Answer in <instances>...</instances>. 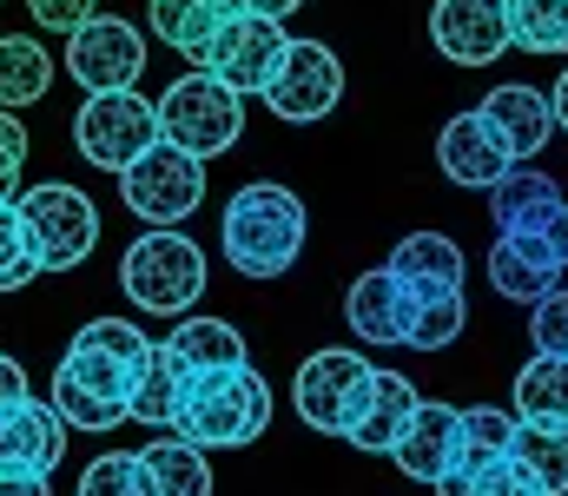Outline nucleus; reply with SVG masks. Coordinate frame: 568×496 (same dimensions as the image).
Returning <instances> with one entry per match:
<instances>
[{
  "instance_id": "nucleus-1",
  "label": "nucleus",
  "mask_w": 568,
  "mask_h": 496,
  "mask_svg": "<svg viewBox=\"0 0 568 496\" xmlns=\"http://www.w3.org/2000/svg\"><path fill=\"white\" fill-rule=\"evenodd\" d=\"M159 337H145L133 318H93L80 325V337L67 344V357L53 364V411L67 431H120L133 424V391H140V371L152 357Z\"/></svg>"
},
{
  "instance_id": "nucleus-10",
  "label": "nucleus",
  "mask_w": 568,
  "mask_h": 496,
  "mask_svg": "<svg viewBox=\"0 0 568 496\" xmlns=\"http://www.w3.org/2000/svg\"><path fill=\"white\" fill-rule=\"evenodd\" d=\"M67 73L80 80V93H133L145 73V33L120 13H93L87 27L67 33Z\"/></svg>"
},
{
  "instance_id": "nucleus-2",
  "label": "nucleus",
  "mask_w": 568,
  "mask_h": 496,
  "mask_svg": "<svg viewBox=\"0 0 568 496\" xmlns=\"http://www.w3.org/2000/svg\"><path fill=\"white\" fill-rule=\"evenodd\" d=\"M272 431V384L258 377V364H232V371H199L179 384V411H172V437L192 451H245Z\"/></svg>"
},
{
  "instance_id": "nucleus-40",
  "label": "nucleus",
  "mask_w": 568,
  "mask_h": 496,
  "mask_svg": "<svg viewBox=\"0 0 568 496\" xmlns=\"http://www.w3.org/2000/svg\"><path fill=\"white\" fill-rule=\"evenodd\" d=\"M13 397H27V371L0 351V404H13Z\"/></svg>"
},
{
  "instance_id": "nucleus-37",
  "label": "nucleus",
  "mask_w": 568,
  "mask_h": 496,
  "mask_svg": "<svg viewBox=\"0 0 568 496\" xmlns=\"http://www.w3.org/2000/svg\"><path fill=\"white\" fill-rule=\"evenodd\" d=\"M100 13V0H27V20L47 27V33H73Z\"/></svg>"
},
{
  "instance_id": "nucleus-29",
  "label": "nucleus",
  "mask_w": 568,
  "mask_h": 496,
  "mask_svg": "<svg viewBox=\"0 0 568 496\" xmlns=\"http://www.w3.org/2000/svg\"><path fill=\"white\" fill-rule=\"evenodd\" d=\"M509 47L568 53V0H509Z\"/></svg>"
},
{
  "instance_id": "nucleus-15",
  "label": "nucleus",
  "mask_w": 568,
  "mask_h": 496,
  "mask_svg": "<svg viewBox=\"0 0 568 496\" xmlns=\"http://www.w3.org/2000/svg\"><path fill=\"white\" fill-rule=\"evenodd\" d=\"M67 457V424L53 404L40 397H13L0 404V470H20V477H53Z\"/></svg>"
},
{
  "instance_id": "nucleus-11",
  "label": "nucleus",
  "mask_w": 568,
  "mask_h": 496,
  "mask_svg": "<svg viewBox=\"0 0 568 496\" xmlns=\"http://www.w3.org/2000/svg\"><path fill=\"white\" fill-rule=\"evenodd\" d=\"M337 100H344V60L324 40H291L278 73L265 80V107L284 126H317L337 113Z\"/></svg>"
},
{
  "instance_id": "nucleus-19",
  "label": "nucleus",
  "mask_w": 568,
  "mask_h": 496,
  "mask_svg": "<svg viewBox=\"0 0 568 496\" xmlns=\"http://www.w3.org/2000/svg\"><path fill=\"white\" fill-rule=\"evenodd\" d=\"M436 165H443L449 185H469V192H489L496 179H509V153L496 146V133L476 113H456L436 133Z\"/></svg>"
},
{
  "instance_id": "nucleus-20",
  "label": "nucleus",
  "mask_w": 568,
  "mask_h": 496,
  "mask_svg": "<svg viewBox=\"0 0 568 496\" xmlns=\"http://www.w3.org/2000/svg\"><path fill=\"white\" fill-rule=\"evenodd\" d=\"M384 272H390L397 285H410V298L463 292V245H456V239H443V232H404Z\"/></svg>"
},
{
  "instance_id": "nucleus-28",
  "label": "nucleus",
  "mask_w": 568,
  "mask_h": 496,
  "mask_svg": "<svg viewBox=\"0 0 568 496\" xmlns=\"http://www.w3.org/2000/svg\"><path fill=\"white\" fill-rule=\"evenodd\" d=\"M509 457L542 484L549 496L568 490V424H523L516 417V444H509Z\"/></svg>"
},
{
  "instance_id": "nucleus-7",
  "label": "nucleus",
  "mask_w": 568,
  "mask_h": 496,
  "mask_svg": "<svg viewBox=\"0 0 568 496\" xmlns=\"http://www.w3.org/2000/svg\"><path fill=\"white\" fill-rule=\"evenodd\" d=\"M13 212H20V239L40 259V272H73L100 245V205L80 185L40 179V185L13 192Z\"/></svg>"
},
{
  "instance_id": "nucleus-24",
  "label": "nucleus",
  "mask_w": 568,
  "mask_h": 496,
  "mask_svg": "<svg viewBox=\"0 0 568 496\" xmlns=\"http://www.w3.org/2000/svg\"><path fill=\"white\" fill-rule=\"evenodd\" d=\"M53 87V60L33 33H0V107L20 113V107H40Z\"/></svg>"
},
{
  "instance_id": "nucleus-43",
  "label": "nucleus",
  "mask_w": 568,
  "mask_h": 496,
  "mask_svg": "<svg viewBox=\"0 0 568 496\" xmlns=\"http://www.w3.org/2000/svg\"><path fill=\"white\" fill-rule=\"evenodd\" d=\"M549 107H556V126L568 133V67H562V80H556V93H549Z\"/></svg>"
},
{
  "instance_id": "nucleus-42",
  "label": "nucleus",
  "mask_w": 568,
  "mask_h": 496,
  "mask_svg": "<svg viewBox=\"0 0 568 496\" xmlns=\"http://www.w3.org/2000/svg\"><path fill=\"white\" fill-rule=\"evenodd\" d=\"M304 0H245V13H265V20H284V13H297Z\"/></svg>"
},
{
  "instance_id": "nucleus-34",
  "label": "nucleus",
  "mask_w": 568,
  "mask_h": 496,
  "mask_svg": "<svg viewBox=\"0 0 568 496\" xmlns=\"http://www.w3.org/2000/svg\"><path fill=\"white\" fill-rule=\"evenodd\" d=\"M469 470V496H549L509 451L503 457H483V464H463Z\"/></svg>"
},
{
  "instance_id": "nucleus-33",
  "label": "nucleus",
  "mask_w": 568,
  "mask_h": 496,
  "mask_svg": "<svg viewBox=\"0 0 568 496\" xmlns=\"http://www.w3.org/2000/svg\"><path fill=\"white\" fill-rule=\"evenodd\" d=\"M509 444H516V411H503V404H469L463 411V464L503 457Z\"/></svg>"
},
{
  "instance_id": "nucleus-8",
  "label": "nucleus",
  "mask_w": 568,
  "mask_h": 496,
  "mask_svg": "<svg viewBox=\"0 0 568 496\" xmlns=\"http://www.w3.org/2000/svg\"><path fill=\"white\" fill-rule=\"evenodd\" d=\"M73 146L100 172H133V165L159 146V113L140 87L133 93H93L73 113Z\"/></svg>"
},
{
  "instance_id": "nucleus-36",
  "label": "nucleus",
  "mask_w": 568,
  "mask_h": 496,
  "mask_svg": "<svg viewBox=\"0 0 568 496\" xmlns=\"http://www.w3.org/2000/svg\"><path fill=\"white\" fill-rule=\"evenodd\" d=\"M529 337L542 357H568V292L556 285L542 305H529Z\"/></svg>"
},
{
  "instance_id": "nucleus-23",
  "label": "nucleus",
  "mask_w": 568,
  "mask_h": 496,
  "mask_svg": "<svg viewBox=\"0 0 568 496\" xmlns=\"http://www.w3.org/2000/svg\"><path fill=\"white\" fill-rule=\"evenodd\" d=\"M549 205H562V185L549 172H536V165H509V179L489 185V219L503 232H529Z\"/></svg>"
},
{
  "instance_id": "nucleus-21",
  "label": "nucleus",
  "mask_w": 568,
  "mask_h": 496,
  "mask_svg": "<svg viewBox=\"0 0 568 496\" xmlns=\"http://www.w3.org/2000/svg\"><path fill=\"white\" fill-rule=\"evenodd\" d=\"M159 351H165L185 377L252 364V357H245V337H239V325H225V318H179V325L159 337Z\"/></svg>"
},
{
  "instance_id": "nucleus-18",
  "label": "nucleus",
  "mask_w": 568,
  "mask_h": 496,
  "mask_svg": "<svg viewBox=\"0 0 568 496\" xmlns=\"http://www.w3.org/2000/svg\"><path fill=\"white\" fill-rule=\"evenodd\" d=\"M344 318H351V337H364V344H404L410 318H417V298H410V285H397L377 265L344 292Z\"/></svg>"
},
{
  "instance_id": "nucleus-27",
  "label": "nucleus",
  "mask_w": 568,
  "mask_h": 496,
  "mask_svg": "<svg viewBox=\"0 0 568 496\" xmlns=\"http://www.w3.org/2000/svg\"><path fill=\"white\" fill-rule=\"evenodd\" d=\"M140 464H145V477H152V496H212V464H205V451H192V444H179V437L145 444Z\"/></svg>"
},
{
  "instance_id": "nucleus-13",
  "label": "nucleus",
  "mask_w": 568,
  "mask_h": 496,
  "mask_svg": "<svg viewBox=\"0 0 568 496\" xmlns=\"http://www.w3.org/2000/svg\"><path fill=\"white\" fill-rule=\"evenodd\" d=\"M429 47L456 67H496L509 53V0H436Z\"/></svg>"
},
{
  "instance_id": "nucleus-4",
  "label": "nucleus",
  "mask_w": 568,
  "mask_h": 496,
  "mask_svg": "<svg viewBox=\"0 0 568 496\" xmlns=\"http://www.w3.org/2000/svg\"><path fill=\"white\" fill-rule=\"evenodd\" d=\"M152 113H159V140L179 146V153H192L199 165L219 160V153H232L239 133H245V93H232V87L212 80L205 67H199V73H179V80L152 100Z\"/></svg>"
},
{
  "instance_id": "nucleus-5",
  "label": "nucleus",
  "mask_w": 568,
  "mask_h": 496,
  "mask_svg": "<svg viewBox=\"0 0 568 496\" xmlns=\"http://www.w3.org/2000/svg\"><path fill=\"white\" fill-rule=\"evenodd\" d=\"M205 279H212V265L185 232H140L120 259V292L152 318H185L199 305Z\"/></svg>"
},
{
  "instance_id": "nucleus-16",
  "label": "nucleus",
  "mask_w": 568,
  "mask_h": 496,
  "mask_svg": "<svg viewBox=\"0 0 568 496\" xmlns=\"http://www.w3.org/2000/svg\"><path fill=\"white\" fill-rule=\"evenodd\" d=\"M476 120L496 133V146L509 153V165L536 160V153L549 146V133H556V107H549V93H536V87H496V93H483Z\"/></svg>"
},
{
  "instance_id": "nucleus-32",
  "label": "nucleus",
  "mask_w": 568,
  "mask_h": 496,
  "mask_svg": "<svg viewBox=\"0 0 568 496\" xmlns=\"http://www.w3.org/2000/svg\"><path fill=\"white\" fill-rule=\"evenodd\" d=\"M469 325V298L463 292H443V298H417V318H410V351H443L449 337H463Z\"/></svg>"
},
{
  "instance_id": "nucleus-3",
  "label": "nucleus",
  "mask_w": 568,
  "mask_h": 496,
  "mask_svg": "<svg viewBox=\"0 0 568 496\" xmlns=\"http://www.w3.org/2000/svg\"><path fill=\"white\" fill-rule=\"evenodd\" d=\"M304 232H311V212L291 185H239L225 199V219H219V245H225V265L239 279H284L304 252Z\"/></svg>"
},
{
  "instance_id": "nucleus-38",
  "label": "nucleus",
  "mask_w": 568,
  "mask_h": 496,
  "mask_svg": "<svg viewBox=\"0 0 568 496\" xmlns=\"http://www.w3.org/2000/svg\"><path fill=\"white\" fill-rule=\"evenodd\" d=\"M20 165H27V126L0 107V199H13L20 185Z\"/></svg>"
},
{
  "instance_id": "nucleus-41",
  "label": "nucleus",
  "mask_w": 568,
  "mask_h": 496,
  "mask_svg": "<svg viewBox=\"0 0 568 496\" xmlns=\"http://www.w3.org/2000/svg\"><path fill=\"white\" fill-rule=\"evenodd\" d=\"M0 496H53L47 477H20V470H0Z\"/></svg>"
},
{
  "instance_id": "nucleus-9",
  "label": "nucleus",
  "mask_w": 568,
  "mask_h": 496,
  "mask_svg": "<svg viewBox=\"0 0 568 496\" xmlns=\"http://www.w3.org/2000/svg\"><path fill=\"white\" fill-rule=\"evenodd\" d=\"M120 199H126V212L145 219L152 232H172V225H185L205 205V165L159 140L133 172H120Z\"/></svg>"
},
{
  "instance_id": "nucleus-17",
  "label": "nucleus",
  "mask_w": 568,
  "mask_h": 496,
  "mask_svg": "<svg viewBox=\"0 0 568 496\" xmlns=\"http://www.w3.org/2000/svg\"><path fill=\"white\" fill-rule=\"evenodd\" d=\"M489 285L509 298V305H542L556 285H562V259L536 239V232H503L489 245Z\"/></svg>"
},
{
  "instance_id": "nucleus-39",
  "label": "nucleus",
  "mask_w": 568,
  "mask_h": 496,
  "mask_svg": "<svg viewBox=\"0 0 568 496\" xmlns=\"http://www.w3.org/2000/svg\"><path fill=\"white\" fill-rule=\"evenodd\" d=\"M529 232H536V239H542V245H549V252L568 265V199H562V205H549V212H542Z\"/></svg>"
},
{
  "instance_id": "nucleus-44",
  "label": "nucleus",
  "mask_w": 568,
  "mask_h": 496,
  "mask_svg": "<svg viewBox=\"0 0 568 496\" xmlns=\"http://www.w3.org/2000/svg\"><path fill=\"white\" fill-rule=\"evenodd\" d=\"M212 7H219V13H245V0H212Z\"/></svg>"
},
{
  "instance_id": "nucleus-12",
  "label": "nucleus",
  "mask_w": 568,
  "mask_h": 496,
  "mask_svg": "<svg viewBox=\"0 0 568 496\" xmlns=\"http://www.w3.org/2000/svg\"><path fill=\"white\" fill-rule=\"evenodd\" d=\"M284 47H291L284 20H265V13H225L219 33H212V47L199 53V67H205L212 80H225L232 93H265V80L278 73Z\"/></svg>"
},
{
  "instance_id": "nucleus-35",
  "label": "nucleus",
  "mask_w": 568,
  "mask_h": 496,
  "mask_svg": "<svg viewBox=\"0 0 568 496\" xmlns=\"http://www.w3.org/2000/svg\"><path fill=\"white\" fill-rule=\"evenodd\" d=\"M33 279H40V259H33L27 239H20L13 199H0V292H20V285H33Z\"/></svg>"
},
{
  "instance_id": "nucleus-30",
  "label": "nucleus",
  "mask_w": 568,
  "mask_h": 496,
  "mask_svg": "<svg viewBox=\"0 0 568 496\" xmlns=\"http://www.w3.org/2000/svg\"><path fill=\"white\" fill-rule=\"evenodd\" d=\"M179 384H185V371L152 344V357H145L140 371V391H133V424H152V431H172V411H179Z\"/></svg>"
},
{
  "instance_id": "nucleus-31",
  "label": "nucleus",
  "mask_w": 568,
  "mask_h": 496,
  "mask_svg": "<svg viewBox=\"0 0 568 496\" xmlns=\"http://www.w3.org/2000/svg\"><path fill=\"white\" fill-rule=\"evenodd\" d=\"M73 496H152V477H145L140 451H100V457L80 470Z\"/></svg>"
},
{
  "instance_id": "nucleus-25",
  "label": "nucleus",
  "mask_w": 568,
  "mask_h": 496,
  "mask_svg": "<svg viewBox=\"0 0 568 496\" xmlns=\"http://www.w3.org/2000/svg\"><path fill=\"white\" fill-rule=\"evenodd\" d=\"M516 417L523 424H568V357H529L516 371Z\"/></svg>"
},
{
  "instance_id": "nucleus-22",
  "label": "nucleus",
  "mask_w": 568,
  "mask_h": 496,
  "mask_svg": "<svg viewBox=\"0 0 568 496\" xmlns=\"http://www.w3.org/2000/svg\"><path fill=\"white\" fill-rule=\"evenodd\" d=\"M410 411H417V384H410L404 371H377L371 404H364V417H357L351 444H357V451H371V457H390V451H397V437H404V424H410Z\"/></svg>"
},
{
  "instance_id": "nucleus-6",
  "label": "nucleus",
  "mask_w": 568,
  "mask_h": 496,
  "mask_svg": "<svg viewBox=\"0 0 568 496\" xmlns=\"http://www.w3.org/2000/svg\"><path fill=\"white\" fill-rule=\"evenodd\" d=\"M371 384H377V364L351 344H331V351H311L291 377V404H297V424L317 431V437H344L357 431L364 404H371Z\"/></svg>"
},
{
  "instance_id": "nucleus-26",
  "label": "nucleus",
  "mask_w": 568,
  "mask_h": 496,
  "mask_svg": "<svg viewBox=\"0 0 568 496\" xmlns=\"http://www.w3.org/2000/svg\"><path fill=\"white\" fill-rule=\"evenodd\" d=\"M145 20H152V33L172 47V53H185L192 67H199V53L212 47V33H219V7L212 0H152L145 7Z\"/></svg>"
},
{
  "instance_id": "nucleus-14",
  "label": "nucleus",
  "mask_w": 568,
  "mask_h": 496,
  "mask_svg": "<svg viewBox=\"0 0 568 496\" xmlns=\"http://www.w3.org/2000/svg\"><path fill=\"white\" fill-rule=\"evenodd\" d=\"M390 464H397L410 484H429V490H436V484L463 464V411H456V404H429V397H417V411H410V424H404Z\"/></svg>"
}]
</instances>
